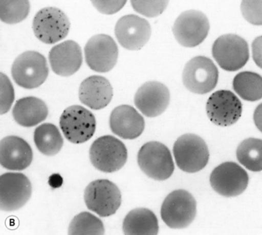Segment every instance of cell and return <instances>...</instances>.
Returning <instances> with one entry per match:
<instances>
[{"instance_id": "1", "label": "cell", "mask_w": 262, "mask_h": 235, "mask_svg": "<svg viewBox=\"0 0 262 235\" xmlns=\"http://www.w3.org/2000/svg\"><path fill=\"white\" fill-rule=\"evenodd\" d=\"M139 167L152 180L162 181L173 174L174 163L169 148L158 141L144 144L137 155Z\"/></svg>"}, {"instance_id": "2", "label": "cell", "mask_w": 262, "mask_h": 235, "mask_svg": "<svg viewBox=\"0 0 262 235\" xmlns=\"http://www.w3.org/2000/svg\"><path fill=\"white\" fill-rule=\"evenodd\" d=\"M197 215V202L190 193L184 190L171 192L165 197L161 216L171 229H184L193 222Z\"/></svg>"}, {"instance_id": "3", "label": "cell", "mask_w": 262, "mask_h": 235, "mask_svg": "<svg viewBox=\"0 0 262 235\" xmlns=\"http://www.w3.org/2000/svg\"><path fill=\"white\" fill-rule=\"evenodd\" d=\"M173 152L178 167L185 173H198L209 161L208 147L195 134H185L179 137L174 143Z\"/></svg>"}, {"instance_id": "4", "label": "cell", "mask_w": 262, "mask_h": 235, "mask_svg": "<svg viewBox=\"0 0 262 235\" xmlns=\"http://www.w3.org/2000/svg\"><path fill=\"white\" fill-rule=\"evenodd\" d=\"M92 165L103 173H112L125 165L127 151L123 142L112 136L103 135L92 144L89 152Z\"/></svg>"}, {"instance_id": "5", "label": "cell", "mask_w": 262, "mask_h": 235, "mask_svg": "<svg viewBox=\"0 0 262 235\" xmlns=\"http://www.w3.org/2000/svg\"><path fill=\"white\" fill-rule=\"evenodd\" d=\"M84 201L90 210L102 218H106L115 215L120 209L121 192L111 180H94L85 188Z\"/></svg>"}, {"instance_id": "6", "label": "cell", "mask_w": 262, "mask_h": 235, "mask_svg": "<svg viewBox=\"0 0 262 235\" xmlns=\"http://www.w3.org/2000/svg\"><path fill=\"white\" fill-rule=\"evenodd\" d=\"M12 76L20 87L29 89L39 87L49 76L46 57L36 51L21 53L12 64Z\"/></svg>"}, {"instance_id": "7", "label": "cell", "mask_w": 262, "mask_h": 235, "mask_svg": "<svg viewBox=\"0 0 262 235\" xmlns=\"http://www.w3.org/2000/svg\"><path fill=\"white\" fill-rule=\"evenodd\" d=\"M212 56L224 70L235 72L249 61V44L238 35H223L213 44Z\"/></svg>"}, {"instance_id": "8", "label": "cell", "mask_w": 262, "mask_h": 235, "mask_svg": "<svg viewBox=\"0 0 262 235\" xmlns=\"http://www.w3.org/2000/svg\"><path fill=\"white\" fill-rule=\"evenodd\" d=\"M218 80V68L211 59L203 56L192 58L183 69V85L189 91L196 95L212 91L216 87Z\"/></svg>"}, {"instance_id": "9", "label": "cell", "mask_w": 262, "mask_h": 235, "mask_svg": "<svg viewBox=\"0 0 262 235\" xmlns=\"http://www.w3.org/2000/svg\"><path fill=\"white\" fill-rule=\"evenodd\" d=\"M60 127L67 140L83 144L93 137L96 120L92 112L78 105L69 106L60 118Z\"/></svg>"}, {"instance_id": "10", "label": "cell", "mask_w": 262, "mask_h": 235, "mask_svg": "<svg viewBox=\"0 0 262 235\" xmlns=\"http://www.w3.org/2000/svg\"><path fill=\"white\" fill-rule=\"evenodd\" d=\"M70 29L71 22L68 16L54 7L40 10L33 19V33L36 38L45 44H55L65 39Z\"/></svg>"}, {"instance_id": "11", "label": "cell", "mask_w": 262, "mask_h": 235, "mask_svg": "<svg viewBox=\"0 0 262 235\" xmlns=\"http://www.w3.org/2000/svg\"><path fill=\"white\" fill-rule=\"evenodd\" d=\"M210 22L200 11L189 10L179 15L173 26V33L178 43L186 48L200 45L209 33Z\"/></svg>"}, {"instance_id": "12", "label": "cell", "mask_w": 262, "mask_h": 235, "mask_svg": "<svg viewBox=\"0 0 262 235\" xmlns=\"http://www.w3.org/2000/svg\"><path fill=\"white\" fill-rule=\"evenodd\" d=\"M247 172L234 162H224L217 166L210 176L211 188L225 197H237L249 185Z\"/></svg>"}, {"instance_id": "13", "label": "cell", "mask_w": 262, "mask_h": 235, "mask_svg": "<svg viewBox=\"0 0 262 235\" xmlns=\"http://www.w3.org/2000/svg\"><path fill=\"white\" fill-rule=\"evenodd\" d=\"M85 62L92 70L107 73L116 66L119 57L118 46L112 36L98 34L88 40L84 49Z\"/></svg>"}, {"instance_id": "14", "label": "cell", "mask_w": 262, "mask_h": 235, "mask_svg": "<svg viewBox=\"0 0 262 235\" xmlns=\"http://www.w3.org/2000/svg\"><path fill=\"white\" fill-rule=\"evenodd\" d=\"M32 184L25 174L7 173L0 176V208L5 212L21 209L30 199Z\"/></svg>"}, {"instance_id": "15", "label": "cell", "mask_w": 262, "mask_h": 235, "mask_svg": "<svg viewBox=\"0 0 262 235\" xmlns=\"http://www.w3.org/2000/svg\"><path fill=\"white\" fill-rule=\"evenodd\" d=\"M242 103L237 96L226 89L213 93L206 106L210 121L220 127H229L236 124L242 117Z\"/></svg>"}, {"instance_id": "16", "label": "cell", "mask_w": 262, "mask_h": 235, "mask_svg": "<svg viewBox=\"0 0 262 235\" xmlns=\"http://www.w3.org/2000/svg\"><path fill=\"white\" fill-rule=\"evenodd\" d=\"M151 34L152 29L148 20L137 15H124L115 27V35L120 45L132 51L144 47Z\"/></svg>"}, {"instance_id": "17", "label": "cell", "mask_w": 262, "mask_h": 235, "mask_svg": "<svg viewBox=\"0 0 262 235\" xmlns=\"http://www.w3.org/2000/svg\"><path fill=\"white\" fill-rule=\"evenodd\" d=\"M170 93L166 85L159 82H148L137 89L134 97L136 107L148 118L163 114L169 106Z\"/></svg>"}, {"instance_id": "18", "label": "cell", "mask_w": 262, "mask_h": 235, "mask_svg": "<svg viewBox=\"0 0 262 235\" xmlns=\"http://www.w3.org/2000/svg\"><path fill=\"white\" fill-rule=\"evenodd\" d=\"M49 61L52 70L57 75L72 76L82 66V50L77 42L66 40L52 48Z\"/></svg>"}, {"instance_id": "19", "label": "cell", "mask_w": 262, "mask_h": 235, "mask_svg": "<svg viewBox=\"0 0 262 235\" xmlns=\"http://www.w3.org/2000/svg\"><path fill=\"white\" fill-rule=\"evenodd\" d=\"M33 159L32 148L20 137H5L0 144V163L4 169L22 171L31 165Z\"/></svg>"}, {"instance_id": "20", "label": "cell", "mask_w": 262, "mask_h": 235, "mask_svg": "<svg viewBox=\"0 0 262 235\" xmlns=\"http://www.w3.org/2000/svg\"><path fill=\"white\" fill-rule=\"evenodd\" d=\"M110 127L115 135L124 139H135L144 131V118L133 106L121 105L112 110Z\"/></svg>"}, {"instance_id": "21", "label": "cell", "mask_w": 262, "mask_h": 235, "mask_svg": "<svg viewBox=\"0 0 262 235\" xmlns=\"http://www.w3.org/2000/svg\"><path fill=\"white\" fill-rule=\"evenodd\" d=\"M78 97L80 102L89 108L101 110L111 103L113 97V88L106 78L94 75L82 81Z\"/></svg>"}, {"instance_id": "22", "label": "cell", "mask_w": 262, "mask_h": 235, "mask_svg": "<svg viewBox=\"0 0 262 235\" xmlns=\"http://www.w3.org/2000/svg\"><path fill=\"white\" fill-rule=\"evenodd\" d=\"M49 109L45 102L36 97H25L15 103L12 110L14 120L19 125L32 127L46 120Z\"/></svg>"}, {"instance_id": "23", "label": "cell", "mask_w": 262, "mask_h": 235, "mask_svg": "<svg viewBox=\"0 0 262 235\" xmlns=\"http://www.w3.org/2000/svg\"><path fill=\"white\" fill-rule=\"evenodd\" d=\"M123 231L127 235L158 234V218L152 211L146 208L133 209L124 218Z\"/></svg>"}, {"instance_id": "24", "label": "cell", "mask_w": 262, "mask_h": 235, "mask_svg": "<svg viewBox=\"0 0 262 235\" xmlns=\"http://www.w3.org/2000/svg\"><path fill=\"white\" fill-rule=\"evenodd\" d=\"M34 142L39 152L47 156L57 155L63 147L62 136L54 124H44L36 127Z\"/></svg>"}, {"instance_id": "25", "label": "cell", "mask_w": 262, "mask_h": 235, "mask_svg": "<svg viewBox=\"0 0 262 235\" xmlns=\"http://www.w3.org/2000/svg\"><path fill=\"white\" fill-rule=\"evenodd\" d=\"M232 85L235 92L244 100L255 102L261 99L262 78L256 73H239L234 78Z\"/></svg>"}, {"instance_id": "26", "label": "cell", "mask_w": 262, "mask_h": 235, "mask_svg": "<svg viewBox=\"0 0 262 235\" xmlns=\"http://www.w3.org/2000/svg\"><path fill=\"white\" fill-rule=\"evenodd\" d=\"M261 155L262 141L260 138H246L236 149L238 161L252 172L262 170Z\"/></svg>"}, {"instance_id": "27", "label": "cell", "mask_w": 262, "mask_h": 235, "mask_svg": "<svg viewBox=\"0 0 262 235\" xmlns=\"http://www.w3.org/2000/svg\"><path fill=\"white\" fill-rule=\"evenodd\" d=\"M104 233L103 222L89 212L78 214L69 226L68 233L71 235H103Z\"/></svg>"}, {"instance_id": "28", "label": "cell", "mask_w": 262, "mask_h": 235, "mask_svg": "<svg viewBox=\"0 0 262 235\" xmlns=\"http://www.w3.org/2000/svg\"><path fill=\"white\" fill-rule=\"evenodd\" d=\"M30 12L29 1H6L0 3V19L8 25H15L25 20Z\"/></svg>"}, {"instance_id": "29", "label": "cell", "mask_w": 262, "mask_h": 235, "mask_svg": "<svg viewBox=\"0 0 262 235\" xmlns=\"http://www.w3.org/2000/svg\"><path fill=\"white\" fill-rule=\"evenodd\" d=\"M169 1H140L133 0L131 5L137 13L146 17H157L166 9Z\"/></svg>"}, {"instance_id": "30", "label": "cell", "mask_w": 262, "mask_h": 235, "mask_svg": "<svg viewBox=\"0 0 262 235\" xmlns=\"http://www.w3.org/2000/svg\"><path fill=\"white\" fill-rule=\"evenodd\" d=\"M1 76V99H0V113L6 114L13 104L15 100V90L13 85L8 77L4 73L0 74Z\"/></svg>"}, {"instance_id": "31", "label": "cell", "mask_w": 262, "mask_h": 235, "mask_svg": "<svg viewBox=\"0 0 262 235\" xmlns=\"http://www.w3.org/2000/svg\"><path fill=\"white\" fill-rule=\"evenodd\" d=\"M261 1H242L241 10L244 18L253 25H261Z\"/></svg>"}, {"instance_id": "32", "label": "cell", "mask_w": 262, "mask_h": 235, "mask_svg": "<svg viewBox=\"0 0 262 235\" xmlns=\"http://www.w3.org/2000/svg\"><path fill=\"white\" fill-rule=\"evenodd\" d=\"M127 1H92V5L99 11L100 13L104 15H113L118 12L124 8Z\"/></svg>"}, {"instance_id": "33", "label": "cell", "mask_w": 262, "mask_h": 235, "mask_svg": "<svg viewBox=\"0 0 262 235\" xmlns=\"http://www.w3.org/2000/svg\"><path fill=\"white\" fill-rule=\"evenodd\" d=\"M261 36L256 37L252 44V51H253V58L256 65L261 68Z\"/></svg>"}, {"instance_id": "34", "label": "cell", "mask_w": 262, "mask_h": 235, "mask_svg": "<svg viewBox=\"0 0 262 235\" xmlns=\"http://www.w3.org/2000/svg\"><path fill=\"white\" fill-rule=\"evenodd\" d=\"M261 108L262 104H259L256 106V110H255L254 114H253V120H254V124L256 125V128L261 132Z\"/></svg>"}, {"instance_id": "35", "label": "cell", "mask_w": 262, "mask_h": 235, "mask_svg": "<svg viewBox=\"0 0 262 235\" xmlns=\"http://www.w3.org/2000/svg\"><path fill=\"white\" fill-rule=\"evenodd\" d=\"M62 184V179L59 175H53L50 178V184L53 188L59 187Z\"/></svg>"}]
</instances>
